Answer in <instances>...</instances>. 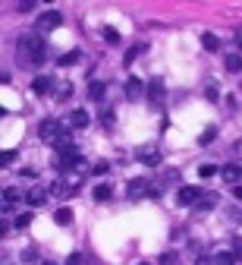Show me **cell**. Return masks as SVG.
Wrapping results in <instances>:
<instances>
[{"label": "cell", "mask_w": 242, "mask_h": 265, "mask_svg": "<svg viewBox=\"0 0 242 265\" xmlns=\"http://www.w3.org/2000/svg\"><path fill=\"white\" fill-rule=\"evenodd\" d=\"M16 63L22 70H32V66L44 63V41L38 35H22L16 41Z\"/></svg>", "instance_id": "6da1fadb"}, {"label": "cell", "mask_w": 242, "mask_h": 265, "mask_svg": "<svg viewBox=\"0 0 242 265\" xmlns=\"http://www.w3.org/2000/svg\"><path fill=\"white\" fill-rule=\"evenodd\" d=\"M38 132H41L44 142L60 145V142H66V139H69V123H66V120H57V117H48V120H41Z\"/></svg>", "instance_id": "7a4b0ae2"}, {"label": "cell", "mask_w": 242, "mask_h": 265, "mask_svg": "<svg viewBox=\"0 0 242 265\" xmlns=\"http://www.w3.org/2000/svg\"><path fill=\"white\" fill-rule=\"evenodd\" d=\"M60 25H63V13H57V10H48V13H41V16L35 19L38 32H53V29H60Z\"/></svg>", "instance_id": "3957f363"}, {"label": "cell", "mask_w": 242, "mask_h": 265, "mask_svg": "<svg viewBox=\"0 0 242 265\" xmlns=\"http://www.w3.org/2000/svg\"><path fill=\"white\" fill-rule=\"evenodd\" d=\"M136 158H138L142 164H148V168L160 164V151H157V145H145V149H138V151H136Z\"/></svg>", "instance_id": "277c9868"}, {"label": "cell", "mask_w": 242, "mask_h": 265, "mask_svg": "<svg viewBox=\"0 0 242 265\" xmlns=\"http://www.w3.org/2000/svg\"><path fill=\"white\" fill-rule=\"evenodd\" d=\"M176 199H179V205H195V202L201 199V189H198V187H183Z\"/></svg>", "instance_id": "5b68a950"}, {"label": "cell", "mask_w": 242, "mask_h": 265, "mask_svg": "<svg viewBox=\"0 0 242 265\" xmlns=\"http://www.w3.org/2000/svg\"><path fill=\"white\" fill-rule=\"evenodd\" d=\"M142 89H145V85H142V79H136V76H132L129 82H126V98H129V101H138V98H142Z\"/></svg>", "instance_id": "8992f818"}, {"label": "cell", "mask_w": 242, "mask_h": 265, "mask_svg": "<svg viewBox=\"0 0 242 265\" xmlns=\"http://www.w3.org/2000/svg\"><path fill=\"white\" fill-rule=\"evenodd\" d=\"M205 265H236V256L233 253H214V256H207Z\"/></svg>", "instance_id": "52a82bcc"}, {"label": "cell", "mask_w": 242, "mask_h": 265, "mask_svg": "<svg viewBox=\"0 0 242 265\" xmlns=\"http://www.w3.org/2000/svg\"><path fill=\"white\" fill-rule=\"evenodd\" d=\"M79 60H82V51L72 48V51H66V54L57 57V66H72V63H79Z\"/></svg>", "instance_id": "ba28073f"}, {"label": "cell", "mask_w": 242, "mask_h": 265, "mask_svg": "<svg viewBox=\"0 0 242 265\" xmlns=\"http://www.w3.org/2000/svg\"><path fill=\"white\" fill-rule=\"evenodd\" d=\"M220 174H224L226 183H239V180H242V168H239V164H226Z\"/></svg>", "instance_id": "9c48e42d"}, {"label": "cell", "mask_w": 242, "mask_h": 265, "mask_svg": "<svg viewBox=\"0 0 242 265\" xmlns=\"http://www.w3.org/2000/svg\"><path fill=\"white\" fill-rule=\"evenodd\" d=\"M32 89H35L38 95H48V92L53 89V79H51V76H38L35 82H32Z\"/></svg>", "instance_id": "30bf717a"}, {"label": "cell", "mask_w": 242, "mask_h": 265, "mask_svg": "<svg viewBox=\"0 0 242 265\" xmlns=\"http://www.w3.org/2000/svg\"><path fill=\"white\" fill-rule=\"evenodd\" d=\"M214 205H217V196H214V193H201V199H198V202H195V208H198V211H207V208H214Z\"/></svg>", "instance_id": "8fae6325"}, {"label": "cell", "mask_w": 242, "mask_h": 265, "mask_svg": "<svg viewBox=\"0 0 242 265\" xmlns=\"http://www.w3.org/2000/svg\"><path fill=\"white\" fill-rule=\"evenodd\" d=\"M91 196H95V202H107V199H110V183H98Z\"/></svg>", "instance_id": "7c38bea8"}, {"label": "cell", "mask_w": 242, "mask_h": 265, "mask_svg": "<svg viewBox=\"0 0 242 265\" xmlns=\"http://www.w3.org/2000/svg\"><path fill=\"white\" fill-rule=\"evenodd\" d=\"M66 123H69V127H76V130L79 127H88V114H85V111H76V114H72Z\"/></svg>", "instance_id": "4fadbf2b"}, {"label": "cell", "mask_w": 242, "mask_h": 265, "mask_svg": "<svg viewBox=\"0 0 242 265\" xmlns=\"http://www.w3.org/2000/svg\"><path fill=\"white\" fill-rule=\"evenodd\" d=\"M145 187H148V180H142V177H138V180H129V199H138Z\"/></svg>", "instance_id": "5bb4252c"}, {"label": "cell", "mask_w": 242, "mask_h": 265, "mask_svg": "<svg viewBox=\"0 0 242 265\" xmlns=\"http://www.w3.org/2000/svg\"><path fill=\"white\" fill-rule=\"evenodd\" d=\"M224 66H226L230 73H239V70H242V57H239V54H226Z\"/></svg>", "instance_id": "9a60e30c"}, {"label": "cell", "mask_w": 242, "mask_h": 265, "mask_svg": "<svg viewBox=\"0 0 242 265\" xmlns=\"http://www.w3.org/2000/svg\"><path fill=\"white\" fill-rule=\"evenodd\" d=\"M201 48H207V51H217V48H220L217 35H211V32H205V35H201Z\"/></svg>", "instance_id": "2e32d148"}, {"label": "cell", "mask_w": 242, "mask_h": 265, "mask_svg": "<svg viewBox=\"0 0 242 265\" xmlns=\"http://www.w3.org/2000/svg\"><path fill=\"white\" fill-rule=\"evenodd\" d=\"M53 221H57V224H69L72 221V211L69 208H57V211H53Z\"/></svg>", "instance_id": "e0dca14e"}, {"label": "cell", "mask_w": 242, "mask_h": 265, "mask_svg": "<svg viewBox=\"0 0 242 265\" xmlns=\"http://www.w3.org/2000/svg\"><path fill=\"white\" fill-rule=\"evenodd\" d=\"M88 98L101 101V98H104V85H101V82H91V85H88Z\"/></svg>", "instance_id": "ac0fdd59"}, {"label": "cell", "mask_w": 242, "mask_h": 265, "mask_svg": "<svg viewBox=\"0 0 242 265\" xmlns=\"http://www.w3.org/2000/svg\"><path fill=\"white\" fill-rule=\"evenodd\" d=\"M104 41L107 44H120V32L117 29H104Z\"/></svg>", "instance_id": "d6986e66"}, {"label": "cell", "mask_w": 242, "mask_h": 265, "mask_svg": "<svg viewBox=\"0 0 242 265\" xmlns=\"http://www.w3.org/2000/svg\"><path fill=\"white\" fill-rule=\"evenodd\" d=\"M214 136H217V130H214V127H207L205 132H201V139H198V142H201V145H207V142H214Z\"/></svg>", "instance_id": "ffe728a7"}, {"label": "cell", "mask_w": 242, "mask_h": 265, "mask_svg": "<svg viewBox=\"0 0 242 265\" xmlns=\"http://www.w3.org/2000/svg\"><path fill=\"white\" fill-rule=\"evenodd\" d=\"M176 259H179V253H173V249H167V253L160 256V265H173Z\"/></svg>", "instance_id": "44dd1931"}, {"label": "cell", "mask_w": 242, "mask_h": 265, "mask_svg": "<svg viewBox=\"0 0 242 265\" xmlns=\"http://www.w3.org/2000/svg\"><path fill=\"white\" fill-rule=\"evenodd\" d=\"M25 202H29V205H41V202H44V193H38V189H35V193L25 196Z\"/></svg>", "instance_id": "7402d4cb"}, {"label": "cell", "mask_w": 242, "mask_h": 265, "mask_svg": "<svg viewBox=\"0 0 242 265\" xmlns=\"http://www.w3.org/2000/svg\"><path fill=\"white\" fill-rule=\"evenodd\" d=\"M214 174H217L214 164H201V168H198V177H214Z\"/></svg>", "instance_id": "603a6c76"}, {"label": "cell", "mask_w": 242, "mask_h": 265, "mask_svg": "<svg viewBox=\"0 0 242 265\" xmlns=\"http://www.w3.org/2000/svg\"><path fill=\"white\" fill-rule=\"evenodd\" d=\"M13 161H16V151H3V155H0V164H3V168H6V164H13Z\"/></svg>", "instance_id": "cb8c5ba5"}, {"label": "cell", "mask_w": 242, "mask_h": 265, "mask_svg": "<svg viewBox=\"0 0 242 265\" xmlns=\"http://www.w3.org/2000/svg\"><path fill=\"white\" fill-rule=\"evenodd\" d=\"M233 256H236V262H242V240H233V249H230Z\"/></svg>", "instance_id": "d4e9b609"}, {"label": "cell", "mask_w": 242, "mask_h": 265, "mask_svg": "<svg viewBox=\"0 0 242 265\" xmlns=\"http://www.w3.org/2000/svg\"><path fill=\"white\" fill-rule=\"evenodd\" d=\"M151 98L157 101V98H164V89H160V82H151Z\"/></svg>", "instance_id": "484cf974"}, {"label": "cell", "mask_w": 242, "mask_h": 265, "mask_svg": "<svg viewBox=\"0 0 242 265\" xmlns=\"http://www.w3.org/2000/svg\"><path fill=\"white\" fill-rule=\"evenodd\" d=\"M29 221H32V215H19L16 218V227H29Z\"/></svg>", "instance_id": "4316f807"}, {"label": "cell", "mask_w": 242, "mask_h": 265, "mask_svg": "<svg viewBox=\"0 0 242 265\" xmlns=\"http://www.w3.org/2000/svg\"><path fill=\"white\" fill-rule=\"evenodd\" d=\"M66 265H82V253H72L69 259H66Z\"/></svg>", "instance_id": "83f0119b"}, {"label": "cell", "mask_w": 242, "mask_h": 265, "mask_svg": "<svg viewBox=\"0 0 242 265\" xmlns=\"http://www.w3.org/2000/svg\"><path fill=\"white\" fill-rule=\"evenodd\" d=\"M101 123H104V127H107V123H113V111H104V114H101Z\"/></svg>", "instance_id": "f1b7e54d"}, {"label": "cell", "mask_w": 242, "mask_h": 265, "mask_svg": "<svg viewBox=\"0 0 242 265\" xmlns=\"http://www.w3.org/2000/svg\"><path fill=\"white\" fill-rule=\"evenodd\" d=\"M22 259H25V262H32V259H38V253H35V249H25Z\"/></svg>", "instance_id": "f546056e"}, {"label": "cell", "mask_w": 242, "mask_h": 265, "mask_svg": "<svg viewBox=\"0 0 242 265\" xmlns=\"http://www.w3.org/2000/svg\"><path fill=\"white\" fill-rule=\"evenodd\" d=\"M233 196H236V199H242V183H236V187H233Z\"/></svg>", "instance_id": "4dcf8cb0"}, {"label": "cell", "mask_w": 242, "mask_h": 265, "mask_svg": "<svg viewBox=\"0 0 242 265\" xmlns=\"http://www.w3.org/2000/svg\"><path fill=\"white\" fill-rule=\"evenodd\" d=\"M236 44H239V48H242V32H239V35H236Z\"/></svg>", "instance_id": "1f68e13d"}]
</instances>
